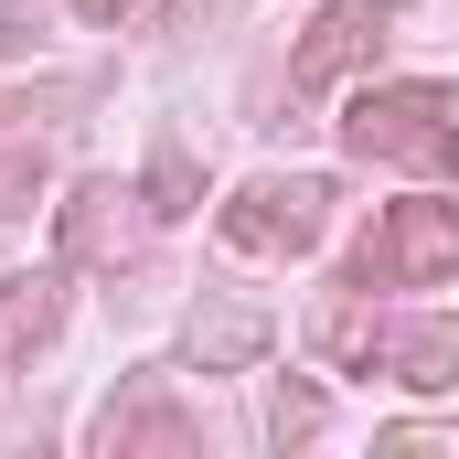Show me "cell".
<instances>
[{
  "instance_id": "cell-1",
  "label": "cell",
  "mask_w": 459,
  "mask_h": 459,
  "mask_svg": "<svg viewBox=\"0 0 459 459\" xmlns=\"http://www.w3.org/2000/svg\"><path fill=\"white\" fill-rule=\"evenodd\" d=\"M363 278L385 289H428V278H459V214L449 204H395L374 246H363Z\"/></svg>"
},
{
  "instance_id": "cell-2",
  "label": "cell",
  "mask_w": 459,
  "mask_h": 459,
  "mask_svg": "<svg viewBox=\"0 0 459 459\" xmlns=\"http://www.w3.org/2000/svg\"><path fill=\"white\" fill-rule=\"evenodd\" d=\"M449 117H459V86H385L352 108V150H385V160H438L449 150Z\"/></svg>"
},
{
  "instance_id": "cell-3",
  "label": "cell",
  "mask_w": 459,
  "mask_h": 459,
  "mask_svg": "<svg viewBox=\"0 0 459 459\" xmlns=\"http://www.w3.org/2000/svg\"><path fill=\"white\" fill-rule=\"evenodd\" d=\"M321 204H332L321 182H256L225 214V235L235 246H310V235H321Z\"/></svg>"
},
{
  "instance_id": "cell-4",
  "label": "cell",
  "mask_w": 459,
  "mask_h": 459,
  "mask_svg": "<svg viewBox=\"0 0 459 459\" xmlns=\"http://www.w3.org/2000/svg\"><path fill=\"white\" fill-rule=\"evenodd\" d=\"M374 22H385V0H332V11H321V32L299 43V65H289V75H299V86H332L352 54L374 43Z\"/></svg>"
},
{
  "instance_id": "cell-5",
  "label": "cell",
  "mask_w": 459,
  "mask_h": 459,
  "mask_svg": "<svg viewBox=\"0 0 459 459\" xmlns=\"http://www.w3.org/2000/svg\"><path fill=\"white\" fill-rule=\"evenodd\" d=\"M406 385H459V310H438L428 332H406Z\"/></svg>"
},
{
  "instance_id": "cell-6",
  "label": "cell",
  "mask_w": 459,
  "mask_h": 459,
  "mask_svg": "<svg viewBox=\"0 0 459 459\" xmlns=\"http://www.w3.org/2000/svg\"><path fill=\"white\" fill-rule=\"evenodd\" d=\"M54 310H65V299H54V278H22V289L0 299V352H11V342H43V332H54Z\"/></svg>"
},
{
  "instance_id": "cell-7",
  "label": "cell",
  "mask_w": 459,
  "mask_h": 459,
  "mask_svg": "<svg viewBox=\"0 0 459 459\" xmlns=\"http://www.w3.org/2000/svg\"><path fill=\"white\" fill-rule=\"evenodd\" d=\"M256 342H267L256 310H214V321H193V352H204V363H246Z\"/></svg>"
},
{
  "instance_id": "cell-8",
  "label": "cell",
  "mask_w": 459,
  "mask_h": 459,
  "mask_svg": "<svg viewBox=\"0 0 459 459\" xmlns=\"http://www.w3.org/2000/svg\"><path fill=\"white\" fill-rule=\"evenodd\" d=\"M75 11H86V22H108V11H128V0H75Z\"/></svg>"
}]
</instances>
